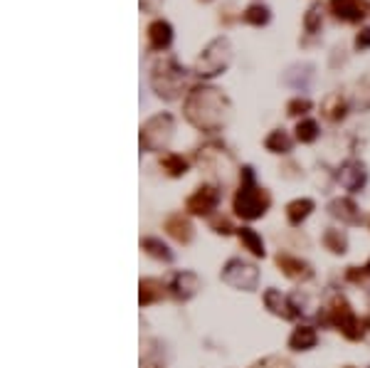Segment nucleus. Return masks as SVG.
Wrapping results in <instances>:
<instances>
[{"instance_id":"nucleus-31","label":"nucleus","mask_w":370,"mask_h":368,"mask_svg":"<svg viewBox=\"0 0 370 368\" xmlns=\"http://www.w3.org/2000/svg\"><path fill=\"white\" fill-rule=\"evenodd\" d=\"M355 50L363 52V50H370V25L368 27H360L358 35H355Z\"/></svg>"},{"instance_id":"nucleus-1","label":"nucleus","mask_w":370,"mask_h":368,"mask_svg":"<svg viewBox=\"0 0 370 368\" xmlns=\"http://www.w3.org/2000/svg\"><path fill=\"white\" fill-rule=\"evenodd\" d=\"M183 114L190 127L203 134H218L229 124L232 116V101L222 90L213 85H198L185 94Z\"/></svg>"},{"instance_id":"nucleus-3","label":"nucleus","mask_w":370,"mask_h":368,"mask_svg":"<svg viewBox=\"0 0 370 368\" xmlns=\"http://www.w3.org/2000/svg\"><path fill=\"white\" fill-rule=\"evenodd\" d=\"M240 178H242V183L235 193V200H232L235 213L242 220H257V218L266 215V211H269V206H271L269 190L255 183V176H252L250 166L242 169Z\"/></svg>"},{"instance_id":"nucleus-35","label":"nucleus","mask_w":370,"mask_h":368,"mask_svg":"<svg viewBox=\"0 0 370 368\" xmlns=\"http://www.w3.org/2000/svg\"><path fill=\"white\" fill-rule=\"evenodd\" d=\"M200 3H210V0H200Z\"/></svg>"},{"instance_id":"nucleus-36","label":"nucleus","mask_w":370,"mask_h":368,"mask_svg":"<svg viewBox=\"0 0 370 368\" xmlns=\"http://www.w3.org/2000/svg\"><path fill=\"white\" fill-rule=\"evenodd\" d=\"M148 368H158V366H148Z\"/></svg>"},{"instance_id":"nucleus-34","label":"nucleus","mask_w":370,"mask_h":368,"mask_svg":"<svg viewBox=\"0 0 370 368\" xmlns=\"http://www.w3.org/2000/svg\"><path fill=\"white\" fill-rule=\"evenodd\" d=\"M138 6H141V13H158L163 0H138Z\"/></svg>"},{"instance_id":"nucleus-4","label":"nucleus","mask_w":370,"mask_h":368,"mask_svg":"<svg viewBox=\"0 0 370 368\" xmlns=\"http://www.w3.org/2000/svg\"><path fill=\"white\" fill-rule=\"evenodd\" d=\"M232 62V43L227 37H215L205 45V50L200 52V57L193 64V74L203 79H213L218 74H225Z\"/></svg>"},{"instance_id":"nucleus-28","label":"nucleus","mask_w":370,"mask_h":368,"mask_svg":"<svg viewBox=\"0 0 370 368\" xmlns=\"http://www.w3.org/2000/svg\"><path fill=\"white\" fill-rule=\"evenodd\" d=\"M318 136H321V129H318V124L313 119H301L297 124V141L313 143Z\"/></svg>"},{"instance_id":"nucleus-37","label":"nucleus","mask_w":370,"mask_h":368,"mask_svg":"<svg viewBox=\"0 0 370 368\" xmlns=\"http://www.w3.org/2000/svg\"><path fill=\"white\" fill-rule=\"evenodd\" d=\"M348 368H350V366H348Z\"/></svg>"},{"instance_id":"nucleus-16","label":"nucleus","mask_w":370,"mask_h":368,"mask_svg":"<svg viewBox=\"0 0 370 368\" xmlns=\"http://www.w3.org/2000/svg\"><path fill=\"white\" fill-rule=\"evenodd\" d=\"M264 304L271 314L282 316V319H294V316H297V311H294V306H292V299L284 297L279 290H266L264 292Z\"/></svg>"},{"instance_id":"nucleus-26","label":"nucleus","mask_w":370,"mask_h":368,"mask_svg":"<svg viewBox=\"0 0 370 368\" xmlns=\"http://www.w3.org/2000/svg\"><path fill=\"white\" fill-rule=\"evenodd\" d=\"M141 248L146 250V255H151V257H156V260H163V262H171L173 260V253L158 240V237H143Z\"/></svg>"},{"instance_id":"nucleus-12","label":"nucleus","mask_w":370,"mask_h":368,"mask_svg":"<svg viewBox=\"0 0 370 368\" xmlns=\"http://www.w3.org/2000/svg\"><path fill=\"white\" fill-rule=\"evenodd\" d=\"M276 267H279V272L284 274V277L294 279V282H306V279H311V264L304 262L301 257H294V255L289 253H279L276 255Z\"/></svg>"},{"instance_id":"nucleus-13","label":"nucleus","mask_w":370,"mask_h":368,"mask_svg":"<svg viewBox=\"0 0 370 368\" xmlns=\"http://www.w3.org/2000/svg\"><path fill=\"white\" fill-rule=\"evenodd\" d=\"M146 37H148V50L151 52H166L173 45V25L168 20H163V17H156L148 25Z\"/></svg>"},{"instance_id":"nucleus-22","label":"nucleus","mask_w":370,"mask_h":368,"mask_svg":"<svg viewBox=\"0 0 370 368\" xmlns=\"http://www.w3.org/2000/svg\"><path fill=\"white\" fill-rule=\"evenodd\" d=\"M321 242L323 248L331 250L334 255H346V250H348V237H346L343 230H336V227H329V230L323 232Z\"/></svg>"},{"instance_id":"nucleus-24","label":"nucleus","mask_w":370,"mask_h":368,"mask_svg":"<svg viewBox=\"0 0 370 368\" xmlns=\"http://www.w3.org/2000/svg\"><path fill=\"white\" fill-rule=\"evenodd\" d=\"M292 146H294L292 136H289L284 129H274V132L264 139V148L271 153H289L292 151Z\"/></svg>"},{"instance_id":"nucleus-25","label":"nucleus","mask_w":370,"mask_h":368,"mask_svg":"<svg viewBox=\"0 0 370 368\" xmlns=\"http://www.w3.org/2000/svg\"><path fill=\"white\" fill-rule=\"evenodd\" d=\"M237 237H240V242H242V248L245 250H250L255 257H264V240H262L259 235H257L252 227H240L237 230Z\"/></svg>"},{"instance_id":"nucleus-8","label":"nucleus","mask_w":370,"mask_h":368,"mask_svg":"<svg viewBox=\"0 0 370 368\" xmlns=\"http://www.w3.org/2000/svg\"><path fill=\"white\" fill-rule=\"evenodd\" d=\"M220 206V185L215 183H203L185 198V211L190 215L210 218Z\"/></svg>"},{"instance_id":"nucleus-14","label":"nucleus","mask_w":370,"mask_h":368,"mask_svg":"<svg viewBox=\"0 0 370 368\" xmlns=\"http://www.w3.org/2000/svg\"><path fill=\"white\" fill-rule=\"evenodd\" d=\"M163 227H166V232L173 237L176 242H180V245H188L190 240H193V225H190V220L183 213H173V215L166 218V222H163Z\"/></svg>"},{"instance_id":"nucleus-6","label":"nucleus","mask_w":370,"mask_h":368,"mask_svg":"<svg viewBox=\"0 0 370 368\" xmlns=\"http://www.w3.org/2000/svg\"><path fill=\"white\" fill-rule=\"evenodd\" d=\"M329 324L336 326V332H341L346 339H350V341H358V339H363V324H360V319L355 316V311L350 309V304L343 299L341 295H334L329 302Z\"/></svg>"},{"instance_id":"nucleus-7","label":"nucleus","mask_w":370,"mask_h":368,"mask_svg":"<svg viewBox=\"0 0 370 368\" xmlns=\"http://www.w3.org/2000/svg\"><path fill=\"white\" fill-rule=\"evenodd\" d=\"M220 277H222L225 284L235 287V290L252 292V290H257V284H259V269H257L252 262H245V260H240V257H232L225 262Z\"/></svg>"},{"instance_id":"nucleus-18","label":"nucleus","mask_w":370,"mask_h":368,"mask_svg":"<svg viewBox=\"0 0 370 368\" xmlns=\"http://www.w3.org/2000/svg\"><path fill=\"white\" fill-rule=\"evenodd\" d=\"M321 111H323V116H326L329 121L339 124V121H343L346 114H348V101H346L343 97L336 92V94H329L326 99H323Z\"/></svg>"},{"instance_id":"nucleus-5","label":"nucleus","mask_w":370,"mask_h":368,"mask_svg":"<svg viewBox=\"0 0 370 368\" xmlns=\"http://www.w3.org/2000/svg\"><path fill=\"white\" fill-rule=\"evenodd\" d=\"M176 132V119L168 111L153 114L151 119H146V124L141 127V148L148 153H161L168 148Z\"/></svg>"},{"instance_id":"nucleus-30","label":"nucleus","mask_w":370,"mask_h":368,"mask_svg":"<svg viewBox=\"0 0 370 368\" xmlns=\"http://www.w3.org/2000/svg\"><path fill=\"white\" fill-rule=\"evenodd\" d=\"M252 368H292V363L282 356H266V358H262V361H257Z\"/></svg>"},{"instance_id":"nucleus-23","label":"nucleus","mask_w":370,"mask_h":368,"mask_svg":"<svg viewBox=\"0 0 370 368\" xmlns=\"http://www.w3.org/2000/svg\"><path fill=\"white\" fill-rule=\"evenodd\" d=\"M242 20H245L247 25L264 27V25H269V20H271V10L266 6H262V3H252V6H247L245 13H242Z\"/></svg>"},{"instance_id":"nucleus-27","label":"nucleus","mask_w":370,"mask_h":368,"mask_svg":"<svg viewBox=\"0 0 370 368\" xmlns=\"http://www.w3.org/2000/svg\"><path fill=\"white\" fill-rule=\"evenodd\" d=\"M321 27H323V8L318 6V3H313L306 10V15H304V30H306L308 35H318Z\"/></svg>"},{"instance_id":"nucleus-10","label":"nucleus","mask_w":370,"mask_h":368,"mask_svg":"<svg viewBox=\"0 0 370 368\" xmlns=\"http://www.w3.org/2000/svg\"><path fill=\"white\" fill-rule=\"evenodd\" d=\"M339 183L343 185L346 190H350V193H358V190H363L365 183H368V169H365V163L355 161V158L346 161L343 166H341Z\"/></svg>"},{"instance_id":"nucleus-29","label":"nucleus","mask_w":370,"mask_h":368,"mask_svg":"<svg viewBox=\"0 0 370 368\" xmlns=\"http://www.w3.org/2000/svg\"><path fill=\"white\" fill-rule=\"evenodd\" d=\"M308 109H311V101L304 99V97H294V99L287 104V114L289 116H304Z\"/></svg>"},{"instance_id":"nucleus-33","label":"nucleus","mask_w":370,"mask_h":368,"mask_svg":"<svg viewBox=\"0 0 370 368\" xmlns=\"http://www.w3.org/2000/svg\"><path fill=\"white\" fill-rule=\"evenodd\" d=\"M360 272H355V267H350L348 269V274H346V277L350 279V282H360V279H365V277H370V262L365 264V267H358Z\"/></svg>"},{"instance_id":"nucleus-32","label":"nucleus","mask_w":370,"mask_h":368,"mask_svg":"<svg viewBox=\"0 0 370 368\" xmlns=\"http://www.w3.org/2000/svg\"><path fill=\"white\" fill-rule=\"evenodd\" d=\"M210 225H213V230L218 232V235H229V232H232V225H229L227 218H213Z\"/></svg>"},{"instance_id":"nucleus-15","label":"nucleus","mask_w":370,"mask_h":368,"mask_svg":"<svg viewBox=\"0 0 370 368\" xmlns=\"http://www.w3.org/2000/svg\"><path fill=\"white\" fill-rule=\"evenodd\" d=\"M329 211H331V215L339 218L343 225H360V222H363V215H360L358 206H355L350 198H336V200H331Z\"/></svg>"},{"instance_id":"nucleus-2","label":"nucleus","mask_w":370,"mask_h":368,"mask_svg":"<svg viewBox=\"0 0 370 368\" xmlns=\"http://www.w3.org/2000/svg\"><path fill=\"white\" fill-rule=\"evenodd\" d=\"M151 87L158 99L173 101L180 99L183 92L188 90V69L180 67L176 57H161L151 67Z\"/></svg>"},{"instance_id":"nucleus-19","label":"nucleus","mask_w":370,"mask_h":368,"mask_svg":"<svg viewBox=\"0 0 370 368\" xmlns=\"http://www.w3.org/2000/svg\"><path fill=\"white\" fill-rule=\"evenodd\" d=\"M313 208H316V206H313L311 198H297V200H292V203L287 206V220H289V225L299 227L308 215H311Z\"/></svg>"},{"instance_id":"nucleus-20","label":"nucleus","mask_w":370,"mask_h":368,"mask_svg":"<svg viewBox=\"0 0 370 368\" xmlns=\"http://www.w3.org/2000/svg\"><path fill=\"white\" fill-rule=\"evenodd\" d=\"M163 297H166V284H163L161 279H153V277L141 279V297H138L141 306L156 304V302H161Z\"/></svg>"},{"instance_id":"nucleus-17","label":"nucleus","mask_w":370,"mask_h":368,"mask_svg":"<svg viewBox=\"0 0 370 368\" xmlns=\"http://www.w3.org/2000/svg\"><path fill=\"white\" fill-rule=\"evenodd\" d=\"M316 344H318V334L313 326H297L292 332V337H289V348H294V351H308Z\"/></svg>"},{"instance_id":"nucleus-11","label":"nucleus","mask_w":370,"mask_h":368,"mask_svg":"<svg viewBox=\"0 0 370 368\" xmlns=\"http://www.w3.org/2000/svg\"><path fill=\"white\" fill-rule=\"evenodd\" d=\"M168 290H171L173 299L176 302H188L198 295L200 290V279L195 272H188V269H183V272H176L168 284Z\"/></svg>"},{"instance_id":"nucleus-9","label":"nucleus","mask_w":370,"mask_h":368,"mask_svg":"<svg viewBox=\"0 0 370 368\" xmlns=\"http://www.w3.org/2000/svg\"><path fill=\"white\" fill-rule=\"evenodd\" d=\"M368 3L365 0H329V13L341 22H363V17L368 15Z\"/></svg>"},{"instance_id":"nucleus-21","label":"nucleus","mask_w":370,"mask_h":368,"mask_svg":"<svg viewBox=\"0 0 370 368\" xmlns=\"http://www.w3.org/2000/svg\"><path fill=\"white\" fill-rule=\"evenodd\" d=\"M161 169L166 171L171 178H180V176L188 174V161L180 156V153H163L161 156Z\"/></svg>"}]
</instances>
